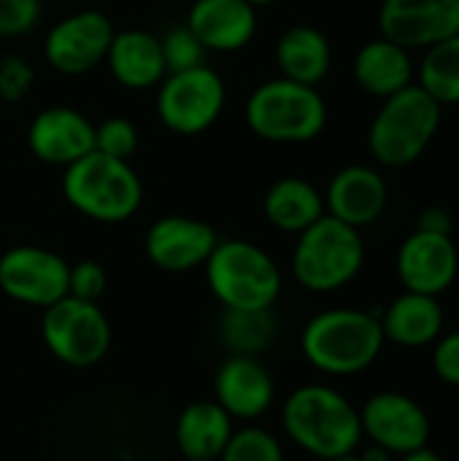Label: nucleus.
I'll list each match as a JSON object with an SVG mask.
<instances>
[{
  "label": "nucleus",
  "instance_id": "nucleus-1",
  "mask_svg": "<svg viewBox=\"0 0 459 461\" xmlns=\"http://www.w3.org/2000/svg\"><path fill=\"white\" fill-rule=\"evenodd\" d=\"M284 435L314 459L354 454L363 443L360 411L346 394L325 384L298 386L281 408Z\"/></svg>",
  "mask_w": 459,
  "mask_h": 461
},
{
  "label": "nucleus",
  "instance_id": "nucleus-2",
  "mask_svg": "<svg viewBox=\"0 0 459 461\" xmlns=\"http://www.w3.org/2000/svg\"><path fill=\"white\" fill-rule=\"evenodd\" d=\"M379 313L360 308H327L308 319L300 332L306 362L325 375H357L368 370L384 348Z\"/></svg>",
  "mask_w": 459,
  "mask_h": 461
},
{
  "label": "nucleus",
  "instance_id": "nucleus-3",
  "mask_svg": "<svg viewBox=\"0 0 459 461\" xmlns=\"http://www.w3.org/2000/svg\"><path fill=\"white\" fill-rule=\"evenodd\" d=\"M65 203L100 224L133 219L143 203V181L127 159L89 151L62 173Z\"/></svg>",
  "mask_w": 459,
  "mask_h": 461
},
{
  "label": "nucleus",
  "instance_id": "nucleus-4",
  "mask_svg": "<svg viewBox=\"0 0 459 461\" xmlns=\"http://www.w3.org/2000/svg\"><path fill=\"white\" fill-rule=\"evenodd\" d=\"M441 119L444 105L419 84H411L381 100L368 127V149L381 167H406L427 151Z\"/></svg>",
  "mask_w": 459,
  "mask_h": 461
},
{
  "label": "nucleus",
  "instance_id": "nucleus-5",
  "mask_svg": "<svg viewBox=\"0 0 459 461\" xmlns=\"http://www.w3.org/2000/svg\"><path fill=\"white\" fill-rule=\"evenodd\" d=\"M203 267L214 300L227 311L273 308L284 286L276 259L241 238L219 240Z\"/></svg>",
  "mask_w": 459,
  "mask_h": 461
},
{
  "label": "nucleus",
  "instance_id": "nucleus-6",
  "mask_svg": "<svg viewBox=\"0 0 459 461\" xmlns=\"http://www.w3.org/2000/svg\"><path fill=\"white\" fill-rule=\"evenodd\" d=\"M246 127L268 143H308L327 127V103L317 86L276 76L246 100Z\"/></svg>",
  "mask_w": 459,
  "mask_h": 461
},
{
  "label": "nucleus",
  "instance_id": "nucleus-7",
  "mask_svg": "<svg viewBox=\"0 0 459 461\" xmlns=\"http://www.w3.org/2000/svg\"><path fill=\"white\" fill-rule=\"evenodd\" d=\"M365 265V240L360 230L325 213L303 230L292 249V276L314 294H330L352 284Z\"/></svg>",
  "mask_w": 459,
  "mask_h": 461
},
{
  "label": "nucleus",
  "instance_id": "nucleus-8",
  "mask_svg": "<svg viewBox=\"0 0 459 461\" xmlns=\"http://www.w3.org/2000/svg\"><path fill=\"white\" fill-rule=\"evenodd\" d=\"M227 86L211 65L168 73L157 86V116L173 135L208 132L225 113Z\"/></svg>",
  "mask_w": 459,
  "mask_h": 461
},
{
  "label": "nucleus",
  "instance_id": "nucleus-9",
  "mask_svg": "<svg viewBox=\"0 0 459 461\" xmlns=\"http://www.w3.org/2000/svg\"><path fill=\"white\" fill-rule=\"evenodd\" d=\"M41 338L49 354L68 367H92L111 348V324L97 303L62 297L43 308Z\"/></svg>",
  "mask_w": 459,
  "mask_h": 461
},
{
  "label": "nucleus",
  "instance_id": "nucleus-10",
  "mask_svg": "<svg viewBox=\"0 0 459 461\" xmlns=\"http://www.w3.org/2000/svg\"><path fill=\"white\" fill-rule=\"evenodd\" d=\"M114 22L97 8H81L57 19L43 41V57L62 76H84L106 62L114 41Z\"/></svg>",
  "mask_w": 459,
  "mask_h": 461
},
{
  "label": "nucleus",
  "instance_id": "nucleus-11",
  "mask_svg": "<svg viewBox=\"0 0 459 461\" xmlns=\"http://www.w3.org/2000/svg\"><path fill=\"white\" fill-rule=\"evenodd\" d=\"M70 265L41 246H14L0 257V292L30 308H49L68 297Z\"/></svg>",
  "mask_w": 459,
  "mask_h": 461
},
{
  "label": "nucleus",
  "instance_id": "nucleus-12",
  "mask_svg": "<svg viewBox=\"0 0 459 461\" xmlns=\"http://www.w3.org/2000/svg\"><path fill=\"white\" fill-rule=\"evenodd\" d=\"M363 440L390 451L392 456L425 448L433 435L427 411L403 392H379L360 408Z\"/></svg>",
  "mask_w": 459,
  "mask_h": 461
},
{
  "label": "nucleus",
  "instance_id": "nucleus-13",
  "mask_svg": "<svg viewBox=\"0 0 459 461\" xmlns=\"http://www.w3.org/2000/svg\"><path fill=\"white\" fill-rule=\"evenodd\" d=\"M216 230L195 216L168 213L151 221L143 238L146 259L162 273H189L208 262L216 249Z\"/></svg>",
  "mask_w": 459,
  "mask_h": 461
},
{
  "label": "nucleus",
  "instance_id": "nucleus-14",
  "mask_svg": "<svg viewBox=\"0 0 459 461\" xmlns=\"http://www.w3.org/2000/svg\"><path fill=\"white\" fill-rule=\"evenodd\" d=\"M398 278L406 292L441 297L459 276V251L452 235L414 230L398 249Z\"/></svg>",
  "mask_w": 459,
  "mask_h": 461
},
{
  "label": "nucleus",
  "instance_id": "nucleus-15",
  "mask_svg": "<svg viewBox=\"0 0 459 461\" xmlns=\"http://www.w3.org/2000/svg\"><path fill=\"white\" fill-rule=\"evenodd\" d=\"M379 30L409 51L430 49L459 32V0H381Z\"/></svg>",
  "mask_w": 459,
  "mask_h": 461
},
{
  "label": "nucleus",
  "instance_id": "nucleus-16",
  "mask_svg": "<svg viewBox=\"0 0 459 461\" xmlns=\"http://www.w3.org/2000/svg\"><path fill=\"white\" fill-rule=\"evenodd\" d=\"M27 149L38 162L65 170L95 151V122L70 105L43 108L27 127Z\"/></svg>",
  "mask_w": 459,
  "mask_h": 461
},
{
  "label": "nucleus",
  "instance_id": "nucleus-17",
  "mask_svg": "<svg viewBox=\"0 0 459 461\" xmlns=\"http://www.w3.org/2000/svg\"><path fill=\"white\" fill-rule=\"evenodd\" d=\"M214 400L233 421H254L271 411L276 384L257 357L230 354L214 373Z\"/></svg>",
  "mask_w": 459,
  "mask_h": 461
},
{
  "label": "nucleus",
  "instance_id": "nucleus-18",
  "mask_svg": "<svg viewBox=\"0 0 459 461\" xmlns=\"http://www.w3.org/2000/svg\"><path fill=\"white\" fill-rule=\"evenodd\" d=\"M387 203H390L387 178L371 165L341 167L330 178L325 192V211L354 230L376 224L384 216Z\"/></svg>",
  "mask_w": 459,
  "mask_h": 461
},
{
  "label": "nucleus",
  "instance_id": "nucleus-19",
  "mask_svg": "<svg viewBox=\"0 0 459 461\" xmlns=\"http://www.w3.org/2000/svg\"><path fill=\"white\" fill-rule=\"evenodd\" d=\"M206 51L233 54L257 35V8L246 0H195L184 22Z\"/></svg>",
  "mask_w": 459,
  "mask_h": 461
},
{
  "label": "nucleus",
  "instance_id": "nucleus-20",
  "mask_svg": "<svg viewBox=\"0 0 459 461\" xmlns=\"http://www.w3.org/2000/svg\"><path fill=\"white\" fill-rule=\"evenodd\" d=\"M106 68L114 81L130 92L157 89L160 81L168 76L160 35L141 27L116 30L106 54Z\"/></svg>",
  "mask_w": 459,
  "mask_h": 461
},
{
  "label": "nucleus",
  "instance_id": "nucleus-21",
  "mask_svg": "<svg viewBox=\"0 0 459 461\" xmlns=\"http://www.w3.org/2000/svg\"><path fill=\"white\" fill-rule=\"evenodd\" d=\"M379 321L387 343L403 348H425L444 335L446 316L438 297L403 292L379 313Z\"/></svg>",
  "mask_w": 459,
  "mask_h": 461
},
{
  "label": "nucleus",
  "instance_id": "nucleus-22",
  "mask_svg": "<svg viewBox=\"0 0 459 461\" xmlns=\"http://www.w3.org/2000/svg\"><path fill=\"white\" fill-rule=\"evenodd\" d=\"M276 68L279 76L319 86L333 68L330 38L314 24H292L276 41Z\"/></svg>",
  "mask_w": 459,
  "mask_h": 461
},
{
  "label": "nucleus",
  "instance_id": "nucleus-23",
  "mask_svg": "<svg viewBox=\"0 0 459 461\" xmlns=\"http://www.w3.org/2000/svg\"><path fill=\"white\" fill-rule=\"evenodd\" d=\"M354 81L363 92L384 100L414 84V59L411 51L379 35L360 46L354 54Z\"/></svg>",
  "mask_w": 459,
  "mask_h": 461
},
{
  "label": "nucleus",
  "instance_id": "nucleus-24",
  "mask_svg": "<svg viewBox=\"0 0 459 461\" xmlns=\"http://www.w3.org/2000/svg\"><path fill=\"white\" fill-rule=\"evenodd\" d=\"M262 213L271 227L287 235H300L314 221H319L325 211V194L306 178L287 176L268 186L262 197Z\"/></svg>",
  "mask_w": 459,
  "mask_h": 461
},
{
  "label": "nucleus",
  "instance_id": "nucleus-25",
  "mask_svg": "<svg viewBox=\"0 0 459 461\" xmlns=\"http://www.w3.org/2000/svg\"><path fill=\"white\" fill-rule=\"evenodd\" d=\"M233 432V419L216 400L189 402L176 419V446L187 461L219 459Z\"/></svg>",
  "mask_w": 459,
  "mask_h": 461
},
{
  "label": "nucleus",
  "instance_id": "nucleus-26",
  "mask_svg": "<svg viewBox=\"0 0 459 461\" xmlns=\"http://www.w3.org/2000/svg\"><path fill=\"white\" fill-rule=\"evenodd\" d=\"M273 308L265 311H222L219 340L235 357H260L276 340Z\"/></svg>",
  "mask_w": 459,
  "mask_h": 461
},
{
  "label": "nucleus",
  "instance_id": "nucleus-27",
  "mask_svg": "<svg viewBox=\"0 0 459 461\" xmlns=\"http://www.w3.org/2000/svg\"><path fill=\"white\" fill-rule=\"evenodd\" d=\"M419 86L438 105L459 103V32L425 49V59L419 65Z\"/></svg>",
  "mask_w": 459,
  "mask_h": 461
},
{
  "label": "nucleus",
  "instance_id": "nucleus-28",
  "mask_svg": "<svg viewBox=\"0 0 459 461\" xmlns=\"http://www.w3.org/2000/svg\"><path fill=\"white\" fill-rule=\"evenodd\" d=\"M216 461H284L281 440L262 427H243L230 435Z\"/></svg>",
  "mask_w": 459,
  "mask_h": 461
},
{
  "label": "nucleus",
  "instance_id": "nucleus-29",
  "mask_svg": "<svg viewBox=\"0 0 459 461\" xmlns=\"http://www.w3.org/2000/svg\"><path fill=\"white\" fill-rule=\"evenodd\" d=\"M141 135L135 122L124 119V116H108L100 124H95V151L116 157V159H133V154L138 151Z\"/></svg>",
  "mask_w": 459,
  "mask_h": 461
},
{
  "label": "nucleus",
  "instance_id": "nucleus-30",
  "mask_svg": "<svg viewBox=\"0 0 459 461\" xmlns=\"http://www.w3.org/2000/svg\"><path fill=\"white\" fill-rule=\"evenodd\" d=\"M160 43H162V57H165L168 73L197 68V65L206 62V54H208L187 24L170 27L165 35H160Z\"/></svg>",
  "mask_w": 459,
  "mask_h": 461
},
{
  "label": "nucleus",
  "instance_id": "nucleus-31",
  "mask_svg": "<svg viewBox=\"0 0 459 461\" xmlns=\"http://www.w3.org/2000/svg\"><path fill=\"white\" fill-rule=\"evenodd\" d=\"M35 68L30 59H24L22 54H3L0 57V100L3 103H19L24 100L32 86H35Z\"/></svg>",
  "mask_w": 459,
  "mask_h": 461
},
{
  "label": "nucleus",
  "instance_id": "nucleus-32",
  "mask_svg": "<svg viewBox=\"0 0 459 461\" xmlns=\"http://www.w3.org/2000/svg\"><path fill=\"white\" fill-rule=\"evenodd\" d=\"M43 0H0V38H22L38 27Z\"/></svg>",
  "mask_w": 459,
  "mask_h": 461
},
{
  "label": "nucleus",
  "instance_id": "nucleus-33",
  "mask_svg": "<svg viewBox=\"0 0 459 461\" xmlns=\"http://www.w3.org/2000/svg\"><path fill=\"white\" fill-rule=\"evenodd\" d=\"M106 286H108V276H106L103 265H97L92 259L70 265V273H68V294L70 297L97 303L106 294Z\"/></svg>",
  "mask_w": 459,
  "mask_h": 461
},
{
  "label": "nucleus",
  "instance_id": "nucleus-34",
  "mask_svg": "<svg viewBox=\"0 0 459 461\" xmlns=\"http://www.w3.org/2000/svg\"><path fill=\"white\" fill-rule=\"evenodd\" d=\"M433 373L441 384L459 389V330L444 332L433 343Z\"/></svg>",
  "mask_w": 459,
  "mask_h": 461
},
{
  "label": "nucleus",
  "instance_id": "nucleus-35",
  "mask_svg": "<svg viewBox=\"0 0 459 461\" xmlns=\"http://www.w3.org/2000/svg\"><path fill=\"white\" fill-rule=\"evenodd\" d=\"M417 230H425V232H436V235H452L454 230V219L446 208L441 205H430L425 211H419L417 216Z\"/></svg>",
  "mask_w": 459,
  "mask_h": 461
},
{
  "label": "nucleus",
  "instance_id": "nucleus-36",
  "mask_svg": "<svg viewBox=\"0 0 459 461\" xmlns=\"http://www.w3.org/2000/svg\"><path fill=\"white\" fill-rule=\"evenodd\" d=\"M400 461H446L438 451H433L430 446H425V448H417V451H411V454H403Z\"/></svg>",
  "mask_w": 459,
  "mask_h": 461
},
{
  "label": "nucleus",
  "instance_id": "nucleus-37",
  "mask_svg": "<svg viewBox=\"0 0 459 461\" xmlns=\"http://www.w3.org/2000/svg\"><path fill=\"white\" fill-rule=\"evenodd\" d=\"M360 459H363V461H392V454L371 443V446H368L365 451H360Z\"/></svg>",
  "mask_w": 459,
  "mask_h": 461
},
{
  "label": "nucleus",
  "instance_id": "nucleus-38",
  "mask_svg": "<svg viewBox=\"0 0 459 461\" xmlns=\"http://www.w3.org/2000/svg\"><path fill=\"white\" fill-rule=\"evenodd\" d=\"M246 3H252L254 8H265V5H273L276 0H246Z\"/></svg>",
  "mask_w": 459,
  "mask_h": 461
},
{
  "label": "nucleus",
  "instance_id": "nucleus-39",
  "mask_svg": "<svg viewBox=\"0 0 459 461\" xmlns=\"http://www.w3.org/2000/svg\"><path fill=\"white\" fill-rule=\"evenodd\" d=\"M330 461H363V459H360V454L354 451V454H346V456H338V459H330Z\"/></svg>",
  "mask_w": 459,
  "mask_h": 461
},
{
  "label": "nucleus",
  "instance_id": "nucleus-40",
  "mask_svg": "<svg viewBox=\"0 0 459 461\" xmlns=\"http://www.w3.org/2000/svg\"><path fill=\"white\" fill-rule=\"evenodd\" d=\"M200 461H216V459H200Z\"/></svg>",
  "mask_w": 459,
  "mask_h": 461
}]
</instances>
